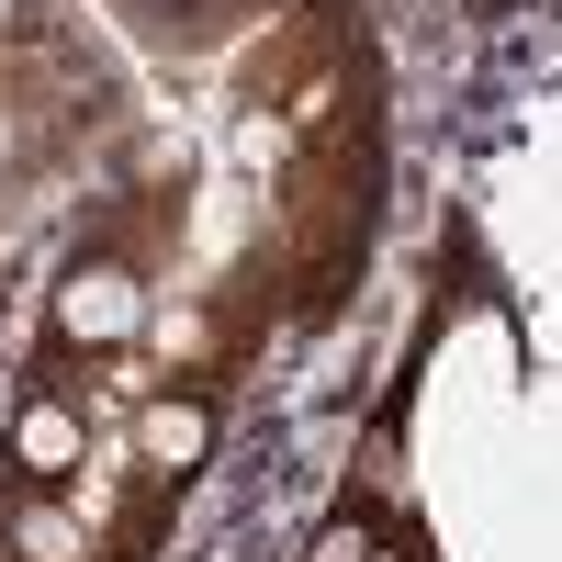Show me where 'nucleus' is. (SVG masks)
Wrapping results in <instances>:
<instances>
[{
  "mask_svg": "<svg viewBox=\"0 0 562 562\" xmlns=\"http://www.w3.org/2000/svg\"><path fill=\"white\" fill-rule=\"evenodd\" d=\"M147 450L169 461V473H180V461H203V405H158V416H147Z\"/></svg>",
  "mask_w": 562,
  "mask_h": 562,
  "instance_id": "nucleus-1",
  "label": "nucleus"
},
{
  "mask_svg": "<svg viewBox=\"0 0 562 562\" xmlns=\"http://www.w3.org/2000/svg\"><path fill=\"white\" fill-rule=\"evenodd\" d=\"M23 461H34V473H68V416H57V405L23 416Z\"/></svg>",
  "mask_w": 562,
  "mask_h": 562,
  "instance_id": "nucleus-2",
  "label": "nucleus"
},
{
  "mask_svg": "<svg viewBox=\"0 0 562 562\" xmlns=\"http://www.w3.org/2000/svg\"><path fill=\"white\" fill-rule=\"evenodd\" d=\"M0 12H12V0H0Z\"/></svg>",
  "mask_w": 562,
  "mask_h": 562,
  "instance_id": "nucleus-3",
  "label": "nucleus"
}]
</instances>
